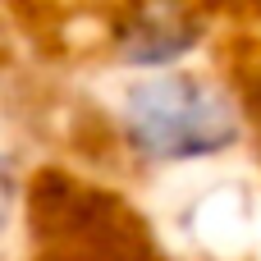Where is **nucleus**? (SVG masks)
I'll list each match as a JSON object with an SVG mask.
<instances>
[{
  "mask_svg": "<svg viewBox=\"0 0 261 261\" xmlns=\"http://www.w3.org/2000/svg\"><path fill=\"white\" fill-rule=\"evenodd\" d=\"M128 128L133 142L161 161L206 156L234 142L229 110L188 78H161L128 96Z\"/></svg>",
  "mask_w": 261,
  "mask_h": 261,
  "instance_id": "obj_1",
  "label": "nucleus"
}]
</instances>
